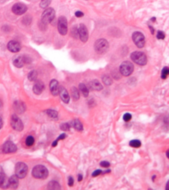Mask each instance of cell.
I'll list each match as a JSON object with an SVG mask.
<instances>
[{
    "instance_id": "6da1fadb",
    "label": "cell",
    "mask_w": 169,
    "mask_h": 190,
    "mask_svg": "<svg viewBox=\"0 0 169 190\" xmlns=\"http://www.w3.org/2000/svg\"><path fill=\"white\" fill-rule=\"evenodd\" d=\"M109 47L110 45H109L107 40L104 39H99L95 42V45H94L95 51L99 54H103L106 53L109 49Z\"/></svg>"
},
{
    "instance_id": "7a4b0ae2",
    "label": "cell",
    "mask_w": 169,
    "mask_h": 190,
    "mask_svg": "<svg viewBox=\"0 0 169 190\" xmlns=\"http://www.w3.org/2000/svg\"><path fill=\"white\" fill-rule=\"evenodd\" d=\"M32 175L37 179H45L48 175V171L44 166L38 165L33 169Z\"/></svg>"
},
{
    "instance_id": "3957f363",
    "label": "cell",
    "mask_w": 169,
    "mask_h": 190,
    "mask_svg": "<svg viewBox=\"0 0 169 190\" xmlns=\"http://www.w3.org/2000/svg\"><path fill=\"white\" fill-rule=\"evenodd\" d=\"M55 17V10L52 8H48L47 9H45L44 11V12L43 13L42 16H41V22L43 24L47 25L48 23H52V21L54 20Z\"/></svg>"
},
{
    "instance_id": "277c9868",
    "label": "cell",
    "mask_w": 169,
    "mask_h": 190,
    "mask_svg": "<svg viewBox=\"0 0 169 190\" xmlns=\"http://www.w3.org/2000/svg\"><path fill=\"white\" fill-rule=\"evenodd\" d=\"M131 59L135 63L139 66H145L147 64V57L144 53L140 51H134L131 54Z\"/></svg>"
},
{
    "instance_id": "5b68a950",
    "label": "cell",
    "mask_w": 169,
    "mask_h": 190,
    "mask_svg": "<svg viewBox=\"0 0 169 190\" xmlns=\"http://www.w3.org/2000/svg\"><path fill=\"white\" fill-rule=\"evenodd\" d=\"M134 66L133 65L132 62L130 61H124L120 66V69H119V72L121 73V75L124 76V77H128L133 72Z\"/></svg>"
},
{
    "instance_id": "8992f818",
    "label": "cell",
    "mask_w": 169,
    "mask_h": 190,
    "mask_svg": "<svg viewBox=\"0 0 169 190\" xmlns=\"http://www.w3.org/2000/svg\"><path fill=\"white\" fill-rule=\"evenodd\" d=\"M132 39L134 44H135L138 48H142L145 46V36L143 35L142 33L138 32V31L134 32L132 35Z\"/></svg>"
},
{
    "instance_id": "52a82bcc",
    "label": "cell",
    "mask_w": 169,
    "mask_h": 190,
    "mask_svg": "<svg viewBox=\"0 0 169 190\" xmlns=\"http://www.w3.org/2000/svg\"><path fill=\"white\" fill-rule=\"evenodd\" d=\"M58 29L59 33L61 35H66L68 31V23L67 19L65 16H60L58 19Z\"/></svg>"
},
{
    "instance_id": "ba28073f",
    "label": "cell",
    "mask_w": 169,
    "mask_h": 190,
    "mask_svg": "<svg viewBox=\"0 0 169 190\" xmlns=\"http://www.w3.org/2000/svg\"><path fill=\"white\" fill-rule=\"evenodd\" d=\"M15 172H16V175L19 178H24L28 173V166L26 163H18L16 165V169H15Z\"/></svg>"
},
{
    "instance_id": "9c48e42d",
    "label": "cell",
    "mask_w": 169,
    "mask_h": 190,
    "mask_svg": "<svg viewBox=\"0 0 169 190\" xmlns=\"http://www.w3.org/2000/svg\"><path fill=\"white\" fill-rule=\"evenodd\" d=\"M11 124L12 128L17 131H21L23 129L24 126L22 120L16 116V114L12 115L11 120Z\"/></svg>"
},
{
    "instance_id": "30bf717a",
    "label": "cell",
    "mask_w": 169,
    "mask_h": 190,
    "mask_svg": "<svg viewBox=\"0 0 169 190\" xmlns=\"http://www.w3.org/2000/svg\"><path fill=\"white\" fill-rule=\"evenodd\" d=\"M27 6L25 4L18 2L14 4L12 7V12L16 15H23L27 11Z\"/></svg>"
},
{
    "instance_id": "8fae6325",
    "label": "cell",
    "mask_w": 169,
    "mask_h": 190,
    "mask_svg": "<svg viewBox=\"0 0 169 190\" xmlns=\"http://www.w3.org/2000/svg\"><path fill=\"white\" fill-rule=\"evenodd\" d=\"M2 150L3 153H13L17 150V147L11 141H7L3 144L2 147Z\"/></svg>"
},
{
    "instance_id": "7c38bea8",
    "label": "cell",
    "mask_w": 169,
    "mask_h": 190,
    "mask_svg": "<svg viewBox=\"0 0 169 190\" xmlns=\"http://www.w3.org/2000/svg\"><path fill=\"white\" fill-rule=\"evenodd\" d=\"M78 36L83 42H86L89 39V33L85 25L81 24L78 28Z\"/></svg>"
},
{
    "instance_id": "4fadbf2b",
    "label": "cell",
    "mask_w": 169,
    "mask_h": 190,
    "mask_svg": "<svg viewBox=\"0 0 169 190\" xmlns=\"http://www.w3.org/2000/svg\"><path fill=\"white\" fill-rule=\"evenodd\" d=\"M8 49L11 52H19L20 51V49H21V45H20V44L18 42L11 40V41H10L8 43Z\"/></svg>"
},
{
    "instance_id": "5bb4252c",
    "label": "cell",
    "mask_w": 169,
    "mask_h": 190,
    "mask_svg": "<svg viewBox=\"0 0 169 190\" xmlns=\"http://www.w3.org/2000/svg\"><path fill=\"white\" fill-rule=\"evenodd\" d=\"M58 94H60V97L65 103H69V100H70V97H69V93L64 87H59V93Z\"/></svg>"
},
{
    "instance_id": "9a60e30c",
    "label": "cell",
    "mask_w": 169,
    "mask_h": 190,
    "mask_svg": "<svg viewBox=\"0 0 169 190\" xmlns=\"http://www.w3.org/2000/svg\"><path fill=\"white\" fill-rule=\"evenodd\" d=\"M50 91L51 93L53 94L54 96H57L59 93V83L58 82V80H52L50 83Z\"/></svg>"
},
{
    "instance_id": "2e32d148",
    "label": "cell",
    "mask_w": 169,
    "mask_h": 190,
    "mask_svg": "<svg viewBox=\"0 0 169 190\" xmlns=\"http://www.w3.org/2000/svg\"><path fill=\"white\" fill-rule=\"evenodd\" d=\"M44 88H45V85H44L43 83L41 81H37L33 87V91L35 94L39 95L43 91Z\"/></svg>"
},
{
    "instance_id": "e0dca14e",
    "label": "cell",
    "mask_w": 169,
    "mask_h": 190,
    "mask_svg": "<svg viewBox=\"0 0 169 190\" xmlns=\"http://www.w3.org/2000/svg\"><path fill=\"white\" fill-rule=\"evenodd\" d=\"M0 187L2 189H7L9 187L8 179L3 172H0Z\"/></svg>"
},
{
    "instance_id": "ac0fdd59",
    "label": "cell",
    "mask_w": 169,
    "mask_h": 190,
    "mask_svg": "<svg viewBox=\"0 0 169 190\" xmlns=\"http://www.w3.org/2000/svg\"><path fill=\"white\" fill-rule=\"evenodd\" d=\"M9 186L12 189H16L19 186V177L15 174L8 179Z\"/></svg>"
},
{
    "instance_id": "d6986e66",
    "label": "cell",
    "mask_w": 169,
    "mask_h": 190,
    "mask_svg": "<svg viewBox=\"0 0 169 190\" xmlns=\"http://www.w3.org/2000/svg\"><path fill=\"white\" fill-rule=\"evenodd\" d=\"M70 126L73 127L75 129L77 130V131H82L84 129V127H83V124L81 123V122L78 120V119H75V120H73L70 123Z\"/></svg>"
},
{
    "instance_id": "ffe728a7",
    "label": "cell",
    "mask_w": 169,
    "mask_h": 190,
    "mask_svg": "<svg viewBox=\"0 0 169 190\" xmlns=\"http://www.w3.org/2000/svg\"><path fill=\"white\" fill-rule=\"evenodd\" d=\"M13 65H14L15 67L16 68H22L24 66L25 64H26L24 61V58H23V57L22 56H19L15 58L13 61Z\"/></svg>"
},
{
    "instance_id": "44dd1931",
    "label": "cell",
    "mask_w": 169,
    "mask_h": 190,
    "mask_svg": "<svg viewBox=\"0 0 169 190\" xmlns=\"http://www.w3.org/2000/svg\"><path fill=\"white\" fill-rule=\"evenodd\" d=\"M89 85H90L91 88L95 90V91H101V90L103 89V85H102V83L97 80H94L91 81Z\"/></svg>"
},
{
    "instance_id": "7402d4cb",
    "label": "cell",
    "mask_w": 169,
    "mask_h": 190,
    "mask_svg": "<svg viewBox=\"0 0 169 190\" xmlns=\"http://www.w3.org/2000/svg\"><path fill=\"white\" fill-rule=\"evenodd\" d=\"M14 109L19 113H23L25 110H26V106H25L24 103L22 102L17 101L14 103Z\"/></svg>"
},
{
    "instance_id": "603a6c76",
    "label": "cell",
    "mask_w": 169,
    "mask_h": 190,
    "mask_svg": "<svg viewBox=\"0 0 169 190\" xmlns=\"http://www.w3.org/2000/svg\"><path fill=\"white\" fill-rule=\"evenodd\" d=\"M48 189L51 190H58L61 189V186H60L59 183H58L57 181H52L48 183Z\"/></svg>"
},
{
    "instance_id": "cb8c5ba5",
    "label": "cell",
    "mask_w": 169,
    "mask_h": 190,
    "mask_svg": "<svg viewBox=\"0 0 169 190\" xmlns=\"http://www.w3.org/2000/svg\"><path fill=\"white\" fill-rule=\"evenodd\" d=\"M79 89L81 90V93L83 94L85 97H88L89 95V89L87 86H86L85 84L84 83H80V85H79Z\"/></svg>"
},
{
    "instance_id": "d4e9b609",
    "label": "cell",
    "mask_w": 169,
    "mask_h": 190,
    "mask_svg": "<svg viewBox=\"0 0 169 190\" xmlns=\"http://www.w3.org/2000/svg\"><path fill=\"white\" fill-rule=\"evenodd\" d=\"M102 81L107 85H110L113 83V79L109 75H104L102 77Z\"/></svg>"
},
{
    "instance_id": "484cf974",
    "label": "cell",
    "mask_w": 169,
    "mask_h": 190,
    "mask_svg": "<svg viewBox=\"0 0 169 190\" xmlns=\"http://www.w3.org/2000/svg\"><path fill=\"white\" fill-rule=\"evenodd\" d=\"M72 97L75 100H77L80 98V94H79V91L75 87H72Z\"/></svg>"
},
{
    "instance_id": "4316f807",
    "label": "cell",
    "mask_w": 169,
    "mask_h": 190,
    "mask_svg": "<svg viewBox=\"0 0 169 190\" xmlns=\"http://www.w3.org/2000/svg\"><path fill=\"white\" fill-rule=\"evenodd\" d=\"M37 77V72L36 71H31L28 75V78L30 81H35Z\"/></svg>"
},
{
    "instance_id": "83f0119b",
    "label": "cell",
    "mask_w": 169,
    "mask_h": 190,
    "mask_svg": "<svg viewBox=\"0 0 169 190\" xmlns=\"http://www.w3.org/2000/svg\"><path fill=\"white\" fill-rule=\"evenodd\" d=\"M141 145H142L141 141H138V140H133L130 142V146L133 147V148H139Z\"/></svg>"
},
{
    "instance_id": "f1b7e54d",
    "label": "cell",
    "mask_w": 169,
    "mask_h": 190,
    "mask_svg": "<svg viewBox=\"0 0 169 190\" xmlns=\"http://www.w3.org/2000/svg\"><path fill=\"white\" fill-rule=\"evenodd\" d=\"M46 114L52 118H57L58 116V114L56 111L52 110V109H48L46 111Z\"/></svg>"
},
{
    "instance_id": "f546056e",
    "label": "cell",
    "mask_w": 169,
    "mask_h": 190,
    "mask_svg": "<svg viewBox=\"0 0 169 190\" xmlns=\"http://www.w3.org/2000/svg\"><path fill=\"white\" fill-rule=\"evenodd\" d=\"M52 2V0H41L40 6L41 8H46Z\"/></svg>"
},
{
    "instance_id": "4dcf8cb0",
    "label": "cell",
    "mask_w": 169,
    "mask_h": 190,
    "mask_svg": "<svg viewBox=\"0 0 169 190\" xmlns=\"http://www.w3.org/2000/svg\"><path fill=\"white\" fill-rule=\"evenodd\" d=\"M34 143V138L32 136H28V138L26 140V144L28 146H31Z\"/></svg>"
},
{
    "instance_id": "1f68e13d",
    "label": "cell",
    "mask_w": 169,
    "mask_h": 190,
    "mask_svg": "<svg viewBox=\"0 0 169 190\" xmlns=\"http://www.w3.org/2000/svg\"><path fill=\"white\" fill-rule=\"evenodd\" d=\"M168 73H169V70H168V67H165L163 68V71H162V78L163 79H166L168 76Z\"/></svg>"
},
{
    "instance_id": "d6a6232c",
    "label": "cell",
    "mask_w": 169,
    "mask_h": 190,
    "mask_svg": "<svg viewBox=\"0 0 169 190\" xmlns=\"http://www.w3.org/2000/svg\"><path fill=\"white\" fill-rule=\"evenodd\" d=\"M66 138V134H60V135L59 137H58V139H57L55 141H54L53 143H52V146H53V147L56 146L57 144H58V141H60V140L65 139V138Z\"/></svg>"
},
{
    "instance_id": "836d02e7",
    "label": "cell",
    "mask_w": 169,
    "mask_h": 190,
    "mask_svg": "<svg viewBox=\"0 0 169 190\" xmlns=\"http://www.w3.org/2000/svg\"><path fill=\"white\" fill-rule=\"evenodd\" d=\"M72 36L75 39H77V37H78V30H77L75 26H74L72 29Z\"/></svg>"
},
{
    "instance_id": "e575fe53",
    "label": "cell",
    "mask_w": 169,
    "mask_h": 190,
    "mask_svg": "<svg viewBox=\"0 0 169 190\" xmlns=\"http://www.w3.org/2000/svg\"><path fill=\"white\" fill-rule=\"evenodd\" d=\"M70 125L69 124V123H62L61 126H60V129H61V130H63V131H69V129H70Z\"/></svg>"
},
{
    "instance_id": "d590c367",
    "label": "cell",
    "mask_w": 169,
    "mask_h": 190,
    "mask_svg": "<svg viewBox=\"0 0 169 190\" xmlns=\"http://www.w3.org/2000/svg\"><path fill=\"white\" fill-rule=\"evenodd\" d=\"M23 23L26 25H29L31 23V17L30 16H26L23 18Z\"/></svg>"
},
{
    "instance_id": "8d00e7d4",
    "label": "cell",
    "mask_w": 169,
    "mask_h": 190,
    "mask_svg": "<svg viewBox=\"0 0 169 190\" xmlns=\"http://www.w3.org/2000/svg\"><path fill=\"white\" fill-rule=\"evenodd\" d=\"M156 37L159 40H164L165 37V33L163 31L160 30V31H158L157 34H156Z\"/></svg>"
},
{
    "instance_id": "74e56055",
    "label": "cell",
    "mask_w": 169,
    "mask_h": 190,
    "mask_svg": "<svg viewBox=\"0 0 169 190\" xmlns=\"http://www.w3.org/2000/svg\"><path fill=\"white\" fill-rule=\"evenodd\" d=\"M131 118H132V115H131L130 113H126L123 116V119H124V121L126 122L130 121V120H131Z\"/></svg>"
},
{
    "instance_id": "f35d334b",
    "label": "cell",
    "mask_w": 169,
    "mask_h": 190,
    "mask_svg": "<svg viewBox=\"0 0 169 190\" xmlns=\"http://www.w3.org/2000/svg\"><path fill=\"white\" fill-rule=\"evenodd\" d=\"M100 165L104 168H108L109 166H110V163L107 161H102V162H101Z\"/></svg>"
},
{
    "instance_id": "ab89813d",
    "label": "cell",
    "mask_w": 169,
    "mask_h": 190,
    "mask_svg": "<svg viewBox=\"0 0 169 190\" xmlns=\"http://www.w3.org/2000/svg\"><path fill=\"white\" fill-rule=\"evenodd\" d=\"M102 173V171L100 170H95V172H94L92 174V177H96V176H98L99 174H101Z\"/></svg>"
},
{
    "instance_id": "60d3db41",
    "label": "cell",
    "mask_w": 169,
    "mask_h": 190,
    "mask_svg": "<svg viewBox=\"0 0 169 190\" xmlns=\"http://www.w3.org/2000/svg\"><path fill=\"white\" fill-rule=\"evenodd\" d=\"M68 184H69V186H72L73 184H74V179H73L72 177H69V182H68Z\"/></svg>"
},
{
    "instance_id": "b9f144b4",
    "label": "cell",
    "mask_w": 169,
    "mask_h": 190,
    "mask_svg": "<svg viewBox=\"0 0 169 190\" xmlns=\"http://www.w3.org/2000/svg\"><path fill=\"white\" fill-rule=\"evenodd\" d=\"M75 16H77V17H82V16H84V13L81 11H77L75 12Z\"/></svg>"
},
{
    "instance_id": "7bdbcfd3",
    "label": "cell",
    "mask_w": 169,
    "mask_h": 190,
    "mask_svg": "<svg viewBox=\"0 0 169 190\" xmlns=\"http://www.w3.org/2000/svg\"><path fill=\"white\" fill-rule=\"evenodd\" d=\"M82 180H83V175L81 174H79L78 176H77V181H78L79 182H81Z\"/></svg>"
},
{
    "instance_id": "ee69618b",
    "label": "cell",
    "mask_w": 169,
    "mask_h": 190,
    "mask_svg": "<svg viewBox=\"0 0 169 190\" xmlns=\"http://www.w3.org/2000/svg\"><path fill=\"white\" fill-rule=\"evenodd\" d=\"M149 28L151 29V34H154V29H153V28L152 27V26H149Z\"/></svg>"
},
{
    "instance_id": "f6af8a7d",
    "label": "cell",
    "mask_w": 169,
    "mask_h": 190,
    "mask_svg": "<svg viewBox=\"0 0 169 190\" xmlns=\"http://www.w3.org/2000/svg\"><path fill=\"white\" fill-rule=\"evenodd\" d=\"M2 125H3V122H2V117H0V129H2Z\"/></svg>"
}]
</instances>
